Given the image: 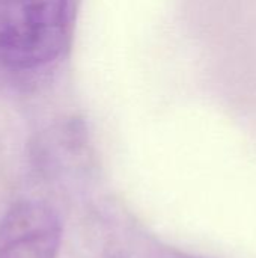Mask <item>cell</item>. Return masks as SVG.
Returning <instances> with one entry per match:
<instances>
[{"label":"cell","mask_w":256,"mask_h":258,"mask_svg":"<svg viewBox=\"0 0 256 258\" xmlns=\"http://www.w3.org/2000/svg\"><path fill=\"white\" fill-rule=\"evenodd\" d=\"M68 35V0H0V67L33 71L54 62Z\"/></svg>","instance_id":"cell-1"},{"label":"cell","mask_w":256,"mask_h":258,"mask_svg":"<svg viewBox=\"0 0 256 258\" xmlns=\"http://www.w3.org/2000/svg\"><path fill=\"white\" fill-rule=\"evenodd\" d=\"M60 240V219L42 201H18L0 219V258H56Z\"/></svg>","instance_id":"cell-2"}]
</instances>
